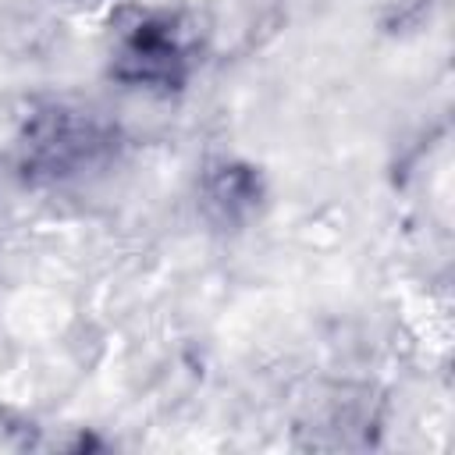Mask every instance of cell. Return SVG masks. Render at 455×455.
Here are the masks:
<instances>
[{
    "label": "cell",
    "instance_id": "obj_1",
    "mask_svg": "<svg viewBox=\"0 0 455 455\" xmlns=\"http://www.w3.org/2000/svg\"><path fill=\"white\" fill-rule=\"evenodd\" d=\"M124 153L121 124L75 100L36 103L11 146V171L25 188H71L103 178Z\"/></svg>",
    "mask_w": 455,
    "mask_h": 455
},
{
    "label": "cell",
    "instance_id": "obj_2",
    "mask_svg": "<svg viewBox=\"0 0 455 455\" xmlns=\"http://www.w3.org/2000/svg\"><path fill=\"white\" fill-rule=\"evenodd\" d=\"M110 82L153 100L181 96L196 75V46L178 14L149 11L114 43L107 60Z\"/></svg>",
    "mask_w": 455,
    "mask_h": 455
},
{
    "label": "cell",
    "instance_id": "obj_4",
    "mask_svg": "<svg viewBox=\"0 0 455 455\" xmlns=\"http://www.w3.org/2000/svg\"><path fill=\"white\" fill-rule=\"evenodd\" d=\"M75 4H96V0H75Z\"/></svg>",
    "mask_w": 455,
    "mask_h": 455
},
{
    "label": "cell",
    "instance_id": "obj_3",
    "mask_svg": "<svg viewBox=\"0 0 455 455\" xmlns=\"http://www.w3.org/2000/svg\"><path fill=\"white\" fill-rule=\"evenodd\" d=\"M196 206L213 231H242L267 206V178L242 156H210L196 174Z\"/></svg>",
    "mask_w": 455,
    "mask_h": 455
}]
</instances>
